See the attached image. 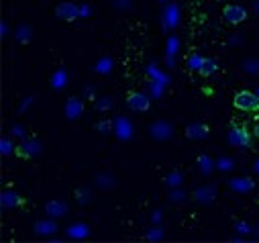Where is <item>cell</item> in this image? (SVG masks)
I'll return each mask as SVG.
<instances>
[{"mask_svg":"<svg viewBox=\"0 0 259 243\" xmlns=\"http://www.w3.org/2000/svg\"><path fill=\"white\" fill-rule=\"evenodd\" d=\"M233 106H235L237 110L257 112V110H259V94H255V92H251V90H241V92L235 94Z\"/></svg>","mask_w":259,"mask_h":243,"instance_id":"6da1fadb","label":"cell"},{"mask_svg":"<svg viewBox=\"0 0 259 243\" xmlns=\"http://www.w3.org/2000/svg\"><path fill=\"white\" fill-rule=\"evenodd\" d=\"M247 19V11L241 5H227L223 9V21L227 25H241Z\"/></svg>","mask_w":259,"mask_h":243,"instance_id":"7a4b0ae2","label":"cell"},{"mask_svg":"<svg viewBox=\"0 0 259 243\" xmlns=\"http://www.w3.org/2000/svg\"><path fill=\"white\" fill-rule=\"evenodd\" d=\"M126 106L131 110H137V112H147L151 106V100L143 92H131L126 96Z\"/></svg>","mask_w":259,"mask_h":243,"instance_id":"3957f363","label":"cell"},{"mask_svg":"<svg viewBox=\"0 0 259 243\" xmlns=\"http://www.w3.org/2000/svg\"><path fill=\"white\" fill-rule=\"evenodd\" d=\"M41 151H43V145L37 139H29L17 147L19 157H37V155H41Z\"/></svg>","mask_w":259,"mask_h":243,"instance_id":"277c9868","label":"cell"},{"mask_svg":"<svg viewBox=\"0 0 259 243\" xmlns=\"http://www.w3.org/2000/svg\"><path fill=\"white\" fill-rule=\"evenodd\" d=\"M55 17L61 21H74L78 17V7L74 3H63L55 9Z\"/></svg>","mask_w":259,"mask_h":243,"instance_id":"5b68a950","label":"cell"},{"mask_svg":"<svg viewBox=\"0 0 259 243\" xmlns=\"http://www.w3.org/2000/svg\"><path fill=\"white\" fill-rule=\"evenodd\" d=\"M229 186L235 190V192H251L255 188V182L247 176H241V178H233L229 182Z\"/></svg>","mask_w":259,"mask_h":243,"instance_id":"8992f818","label":"cell"},{"mask_svg":"<svg viewBox=\"0 0 259 243\" xmlns=\"http://www.w3.org/2000/svg\"><path fill=\"white\" fill-rule=\"evenodd\" d=\"M229 139H231L233 145H241V147H247V145L251 143V135H249L247 129H243V127L233 129V131L229 133Z\"/></svg>","mask_w":259,"mask_h":243,"instance_id":"52a82bcc","label":"cell"},{"mask_svg":"<svg viewBox=\"0 0 259 243\" xmlns=\"http://www.w3.org/2000/svg\"><path fill=\"white\" fill-rule=\"evenodd\" d=\"M186 135L194 141H202L206 135H208V127L204 123H192L188 129H186Z\"/></svg>","mask_w":259,"mask_h":243,"instance_id":"ba28073f","label":"cell"},{"mask_svg":"<svg viewBox=\"0 0 259 243\" xmlns=\"http://www.w3.org/2000/svg\"><path fill=\"white\" fill-rule=\"evenodd\" d=\"M0 205H3L5 209H13V207L23 205V198H21L17 192L9 190V192H3V196H0Z\"/></svg>","mask_w":259,"mask_h":243,"instance_id":"9c48e42d","label":"cell"},{"mask_svg":"<svg viewBox=\"0 0 259 243\" xmlns=\"http://www.w3.org/2000/svg\"><path fill=\"white\" fill-rule=\"evenodd\" d=\"M217 70H219V64L214 62V59L206 57V59H202V62H200L198 74H200V76H204V78H210L212 74H217Z\"/></svg>","mask_w":259,"mask_h":243,"instance_id":"30bf717a","label":"cell"},{"mask_svg":"<svg viewBox=\"0 0 259 243\" xmlns=\"http://www.w3.org/2000/svg\"><path fill=\"white\" fill-rule=\"evenodd\" d=\"M217 194V188L214 186H204V188H198L196 192H194V196H196L200 202H210Z\"/></svg>","mask_w":259,"mask_h":243,"instance_id":"8fae6325","label":"cell"},{"mask_svg":"<svg viewBox=\"0 0 259 243\" xmlns=\"http://www.w3.org/2000/svg\"><path fill=\"white\" fill-rule=\"evenodd\" d=\"M68 213V205L63 202V200H53L47 205V215H66Z\"/></svg>","mask_w":259,"mask_h":243,"instance_id":"7c38bea8","label":"cell"},{"mask_svg":"<svg viewBox=\"0 0 259 243\" xmlns=\"http://www.w3.org/2000/svg\"><path fill=\"white\" fill-rule=\"evenodd\" d=\"M35 231L37 233H55L57 231V225L53 221H41L35 225Z\"/></svg>","mask_w":259,"mask_h":243,"instance_id":"4fadbf2b","label":"cell"},{"mask_svg":"<svg viewBox=\"0 0 259 243\" xmlns=\"http://www.w3.org/2000/svg\"><path fill=\"white\" fill-rule=\"evenodd\" d=\"M78 200H80V205H86L90 200V192L88 190H80L78 192Z\"/></svg>","mask_w":259,"mask_h":243,"instance_id":"5bb4252c","label":"cell"},{"mask_svg":"<svg viewBox=\"0 0 259 243\" xmlns=\"http://www.w3.org/2000/svg\"><path fill=\"white\" fill-rule=\"evenodd\" d=\"M98 108H100V110H104V108H106V110H108V108H110V100H102V102H100V106H98Z\"/></svg>","mask_w":259,"mask_h":243,"instance_id":"9a60e30c","label":"cell"},{"mask_svg":"<svg viewBox=\"0 0 259 243\" xmlns=\"http://www.w3.org/2000/svg\"><path fill=\"white\" fill-rule=\"evenodd\" d=\"M7 151H11V143L7 139H3V153H7Z\"/></svg>","mask_w":259,"mask_h":243,"instance_id":"2e32d148","label":"cell"},{"mask_svg":"<svg viewBox=\"0 0 259 243\" xmlns=\"http://www.w3.org/2000/svg\"><path fill=\"white\" fill-rule=\"evenodd\" d=\"M253 135H255V139H259V123L255 125V129H253Z\"/></svg>","mask_w":259,"mask_h":243,"instance_id":"e0dca14e","label":"cell"},{"mask_svg":"<svg viewBox=\"0 0 259 243\" xmlns=\"http://www.w3.org/2000/svg\"><path fill=\"white\" fill-rule=\"evenodd\" d=\"M219 3H227V0H219Z\"/></svg>","mask_w":259,"mask_h":243,"instance_id":"ac0fdd59","label":"cell"}]
</instances>
